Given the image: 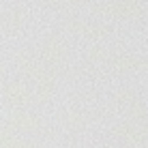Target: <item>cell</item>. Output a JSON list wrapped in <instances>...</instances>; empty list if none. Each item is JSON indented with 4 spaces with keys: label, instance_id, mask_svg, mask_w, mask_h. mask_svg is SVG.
<instances>
[{
    "label": "cell",
    "instance_id": "obj_3",
    "mask_svg": "<svg viewBox=\"0 0 148 148\" xmlns=\"http://www.w3.org/2000/svg\"><path fill=\"white\" fill-rule=\"evenodd\" d=\"M43 52H45V56H47L49 60H56L58 62L60 58H62V54H64V47H62V43H60L58 39H47L45 41V45H43Z\"/></svg>",
    "mask_w": 148,
    "mask_h": 148
},
{
    "label": "cell",
    "instance_id": "obj_5",
    "mask_svg": "<svg viewBox=\"0 0 148 148\" xmlns=\"http://www.w3.org/2000/svg\"><path fill=\"white\" fill-rule=\"evenodd\" d=\"M90 56H92V58H105V49L97 47V49H92V52H90Z\"/></svg>",
    "mask_w": 148,
    "mask_h": 148
},
{
    "label": "cell",
    "instance_id": "obj_4",
    "mask_svg": "<svg viewBox=\"0 0 148 148\" xmlns=\"http://www.w3.org/2000/svg\"><path fill=\"white\" fill-rule=\"evenodd\" d=\"M112 64L118 69H133V67H140L142 60L137 56H114L112 58Z\"/></svg>",
    "mask_w": 148,
    "mask_h": 148
},
{
    "label": "cell",
    "instance_id": "obj_2",
    "mask_svg": "<svg viewBox=\"0 0 148 148\" xmlns=\"http://www.w3.org/2000/svg\"><path fill=\"white\" fill-rule=\"evenodd\" d=\"M64 26H67L71 32H77V34H84L86 39H103L105 34H110V28L105 24H99V22H90V19H79V17H69L64 19Z\"/></svg>",
    "mask_w": 148,
    "mask_h": 148
},
{
    "label": "cell",
    "instance_id": "obj_1",
    "mask_svg": "<svg viewBox=\"0 0 148 148\" xmlns=\"http://www.w3.org/2000/svg\"><path fill=\"white\" fill-rule=\"evenodd\" d=\"M97 9L110 17H135L144 11V0H110Z\"/></svg>",
    "mask_w": 148,
    "mask_h": 148
}]
</instances>
